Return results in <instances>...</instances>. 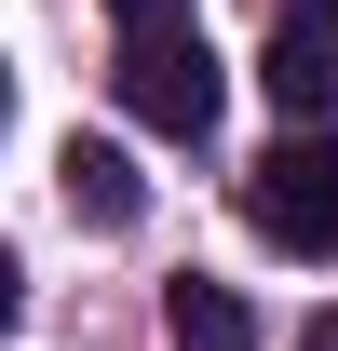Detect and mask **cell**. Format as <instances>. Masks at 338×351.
Returning a JSON list of instances; mask_svg holds the SVG:
<instances>
[{
  "label": "cell",
  "instance_id": "cell-1",
  "mask_svg": "<svg viewBox=\"0 0 338 351\" xmlns=\"http://www.w3.org/2000/svg\"><path fill=\"white\" fill-rule=\"evenodd\" d=\"M122 108L149 135H203L216 122V54L190 14H149V27H122Z\"/></svg>",
  "mask_w": 338,
  "mask_h": 351
},
{
  "label": "cell",
  "instance_id": "cell-2",
  "mask_svg": "<svg viewBox=\"0 0 338 351\" xmlns=\"http://www.w3.org/2000/svg\"><path fill=\"white\" fill-rule=\"evenodd\" d=\"M244 217L271 230V243H297V257H338V149L284 135V149L244 176Z\"/></svg>",
  "mask_w": 338,
  "mask_h": 351
},
{
  "label": "cell",
  "instance_id": "cell-3",
  "mask_svg": "<svg viewBox=\"0 0 338 351\" xmlns=\"http://www.w3.org/2000/svg\"><path fill=\"white\" fill-rule=\"evenodd\" d=\"M257 82H271L284 122L338 108V0H284V27H271V54H257Z\"/></svg>",
  "mask_w": 338,
  "mask_h": 351
},
{
  "label": "cell",
  "instance_id": "cell-4",
  "mask_svg": "<svg viewBox=\"0 0 338 351\" xmlns=\"http://www.w3.org/2000/svg\"><path fill=\"white\" fill-rule=\"evenodd\" d=\"M163 338L176 351H257V324H244L230 284H176V298H163Z\"/></svg>",
  "mask_w": 338,
  "mask_h": 351
},
{
  "label": "cell",
  "instance_id": "cell-5",
  "mask_svg": "<svg viewBox=\"0 0 338 351\" xmlns=\"http://www.w3.org/2000/svg\"><path fill=\"white\" fill-rule=\"evenodd\" d=\"M54 176H68V217H95V230L135 217V162H122V149H68Z\"/></svg>",
  "mask_w": 338,
  "mask_h": 351
},
{
  "label": "cell",
  "instance_id": "cell-6",
  "mask_svg": "<svg viewBox=\"0 0 338 351\" xmlns=\"http://www.w3.org/2000/svg\"><path fill=\"white\" fill-rule=\"evenodd\" d=\"M14 311H27V270H14V243H0V324H14Z\"/></svg>",
  "mask_w": 338,
  "mask_h": 351
},
{
  "label": "cell",
  "instance_id": "cell-7",
  "mask_svg": "<svg viewBox=\"0 0 338 351\" xmlns=\"http://www.w3.org/2000/svg\"><path fill=\"white\" fill-rule=\"evenodd\" d=\"M109 14H122V27H149V14H190V0H109Z\"/></svg>",
  "mask_w": 338,
  "mask_h": 351
},
{
  "label": "cell",
  "instance_id": "cell-8",
  "mask_svg": "<svg viewBox=\"0 0 338 351\" xmlns=\"http://www.w3.org/2000/svg\"><path fill=\"white\" fill-rule=\"evenodd\" d=\"M297 351H338V311H311V338H297Z\"/></svg>",
  "mask_w": 338,
  "mask_h": 351
},
{
  "label": "cell",
  "instance_id": "cell-9",
  "mask_svg": "<svg viewBox=\"0 0 338 351\" xmlns=\"http://www.w3.org/2000/svg\"><path fill=\"white\" fill-rule=\"evenodd\" d=\"M0 108H14V82H0Z\"/></svg>",
  "mask_w": 338,
  "mask_h": 351
}]
</instances>
